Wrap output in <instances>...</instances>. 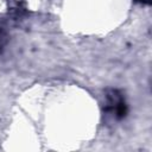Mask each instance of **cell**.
I'll return each instance as SVG.
<instances>
[{"label": "cell", "instance_id": "cell-3", "mask_svg": "<svg viewBox=\"0 0 152 152\" xmlns=\"http://www.w3.org/2000/svg\"><path fill=\"white\" fill-rule=\"evenodd\" d=\"M137 1H140V2H146V4H150L148 0H137Z\"/></svg>", "mask_w": 152, "mask_h": 152}, {"label": "cell", "instance_id": "cell-2", "mask_svg": "<svg viewBox=\"0 0 152 152\" xmlns=\"http://www.w3.org/2000/svg\"><path fill=\"white\" fill-rule=\"evenodd\" d=\"M7 42H8V36H7L6 31L2 27H0V55L2 53V51H4V49H5L6 44H7Z\"/></svg>", "mask_w": 152, "mask_h": 152}, {"label": "cell", "instance_id": "cell-1", "mask_svg": "<svg viewBox=\"0 0 152 152\" xmlns=\"http://www.w3.org/2000/svg\"><path fill=\"white\" fill-rule=\"evenodd\" d=\"M103 110L114 120H122L127 115V103L124 94L114 88L107 89L104 95Z\"/></svg>", "mask_w": 152, "mask_h": 152}]
</instances>
